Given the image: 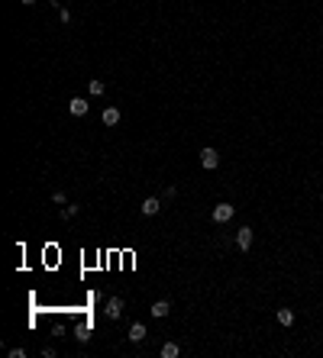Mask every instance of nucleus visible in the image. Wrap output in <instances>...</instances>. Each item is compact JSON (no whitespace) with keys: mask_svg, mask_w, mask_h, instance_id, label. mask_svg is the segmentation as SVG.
<instances>
[{"mask_svg":"<svg viewBox=\"0 0 323 358\" xmlns=\"http://www.w3.org/2000/svg\"><path fill=\"white\" fill-rule=\"evenodd\" d=\"M217 165H220V152H217V149H201V168H207V171H214L217 168Z\"/></svg>","mask_w":323,"mask_h":358,"instance_id":"f257e3e1","label":"nucleus"},{"mask_svg":"<svg viewBox=\"0 0 323 358\" xmlns=\"http://www.w3.org/2000/svg\"><path fill=\"white\" fill-rule=\"evenodd\" d=\"M233 213H236V206H233V203H217L214 206V223H230Z\"/></svg>","mask_w":323,"mask_h":358,"instance_id":"f03ea898","label":"nucleus"},{"mask_svg":"<svg viewBox=\"0 0 323 358\" xmlns=\"http://www.w3.org/2000/svg\"><path fill=\"white\" fill-rule=\"evenodd\" d=\"M236 245L243 252H249L252 249V226H239V232H236Z\"/></svg>","mask_w":323,"mask_h":358,"instance_id":"7ed1b4c3","label":"nucleus"},{"mask_svg":"<svg viewBox=\"0 0 323 358\" xmlns=\"http://www.w3.org/2000/svg\"><path fill=\"white\" fill-rule=\"evenodd\" d=\"M139 210H142V216H155V213L162 210V197H146Z\"/></svg>","mask_w":323,"mask_h":358,"instance_id":"20e7f679","label":"nucleus"},{"mask_svg":"<svg viewBox=\"0 0 323 358\" xmlns=\"http://www.w3.org/2000/svg\"><path fill=\"white\" fill-rule=\"evenodd\" d=\"M104 313L110 316V320H120V316H123V297H110Z\"/></svg>","mask_w":323,"mask_h":358,"instance_id":"39448f33","label":"nucleus"},{"mask_svg":"<svg viewBox=\"0 0 323 358\" xmlns=\"http://www.w3.org/2000/svg\"><path fill=\"white\" fill-rule=\"evenodd\" d=\"M149 313H152L155 320H165V316L171 313V304H168V300H155V304H152V310H149Z\"/></svg>","mask_w":323,"mask_h":358,"instance_id":"423d86ee","label":"nucleus"},{"mask_svg":"<svg viewBox=\"0 0 323 358\" xmlns=\"http://www.w3.org/2000/svg\"><path fill=\"white\" fill-rule=\"evenodd\" d=\"M68 110H71V116H84V113H87V100H84V97H71Z\"/></svg>","mask_w":323,"mask_h":358,"instance_id":"0eeeda50","label":"nucleus"},{"mask_svg":"<svg viewBox=\"0 0 323 358\" xmlns=\"http://www.w3.org/2000/svg\"><path fill=\"white\" fill-rule=\"evenodd\" d=\"M146 326H142V323H133V326H129V342H142L146 339Z\"/></svg>","mask_w":323,"mask_h":358,"instance_id":"6e6552de","label":"nucleus"},{"mask_svg":"<svg viewBox=\"0 0 323 358\" xmlns=\"http://www.w3.org/2000/svg\"><path fill=\"white\" fill-rule=\"evenodd\" d=\"M159 355H162V358H178V355H181V346H178V342H165Z\"/></svg>","mask_w":323,"mask_h":358,"instance_id":"1a4fd4ad","label":"nucleus"},{"mask_svg":"<svg viewBox=\"0 0 323 358\" xmlns=\"http://www.w3.org/2000/svg\"><path fill=\"white\" fill-rule=\"evenodd\" d=\"M116 123H120V110H116V107H107V110H104V126H116Z\"/></svg>","mask_w":323,"mask_h":358,"instance_id":"9d476101","label":"nucleus"},{"mask_svg":"<svg viewBox=\"0 0 323 358\" xmlns=\"http://www.w3.org/2000/svg\"><path fill=\"white\" fill-rule=\"evenodd\" d=\"M278 323H281V326H294V313H291V310H278Z\"/></svg>","mask_w":323,"mask_h":358,"instance_id":"9b49d317","label":"nucleus"},{"mask_svg":"<svg viewBox=\"0 0 323 358\" xmlns=\"http://www.w3.org/2000/svg\"><path fill=\"white\" fill-rule=\"evenodd\" d=\"M87 91H91V94H94V97H100V94H104V91H107V84H104V81H97V78H94V81H91V84H87Z\"/></svg>","mask_w":323,"mask_h":358,"instance_id":"f8f14e48","label":"nucleus"},{"mask_svg":"<svg viewBox=\"0 0 323 358\" xmlns=\"http://www.w3.org/2000/svg\"><path fill=\"white\" fill-rule=\"evenodd\" d=\"M78 210H81L78 203H65V206H61V219H71V216H78Z\"/></svg>","mask_w":323,"mask_h":358,"instance_id":"ddd939ff","label":"nucleus"},{"mask_svg":"<svg viewBox=\"0 0 323 358\" xmlns=\"http://www.w3.org/2000/svg\"><path fill=\"white\" fill-rule=\"evenodd\" d=\"M74 339H78V342H87V339H91V329H87V326H78V329H74Z\"/></svg>","mask_w":323,"mask_h":358,"instance_id":"4468645a","label":"nucleus"},{"mask_svg":"<svg viewBox=\"0 0 323 358\" xmlns=\"http://www.w3.org/2000/svg\"><path fill=\"white\" fill-rule=\"evenodd\" d=\"M175 194H178V190H175V184H171V187L162 190V200H175Z\"/></svg>","mask_w":323,"mask_h":358,"instance_id":"2eb2a0df","label":"nucleus"},{"mask_svg":"<svg viewBox=\"0 0 323 358\" xmlns=\"http://www.w3.org/2000/svg\"><path fill=\"white\" fill-rule=\"evenodd\" d=\"M52 200H55V203H61V206H65V203H68V197H65V194H61V190H55V194H52Z\"/></svg>","mask_w":323,"mask_h":358,"instance_id":"dca6fc26","label":"nucleus"},{"mask_svg":"<svg viewBox=\"0 0 323 358\" xmlns=\"http://www.w3.org/2000/svg\"><path fill=\"white\" fill-rule=\"evenodd\" d=\"M19 3H23V6H32V3H39V0H19Z\"/></svg>","mask_w":323,"mask_h":358,"instance_id":"f3484780","label":"nucleus"}]
</instances>
